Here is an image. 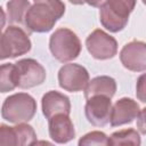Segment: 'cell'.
Returning a JSON list of instances; mask_svg holds the SVG:
<instances>
[{"label":"cell","mask_w":146,"mask_h":146,"mask_svg":"<svg viewBox=\"0 0 146 146\" xmlns=\"http://www.w3.org/2000/svg\"><path fill=\"white\" fill-rule=\"evenodd\" d=\"M64 13L65 5L62 0H34L26 13L24 24L31 32H48Z\"/></svg>","instance_id":"1"},{"label":"cell","mask_w":146,"mask_h":146,"mask_svg":"<svg viewBox=\"0 0 146 146\" xmlns=\"http://www.w3.org/2000/svg\"><path fill=\"white\" fill-rule=\"evenodd\" d=\"M135 6L136 0H105L99 10L102 25L114 33L123 30Z\"/></svg>","instance_id":"2"},{"label":"cell","mask_w":146,"mask_h":146,"mask_svg":"<svg viewBox=\"0 0 146 146\" xmlns=\"http://www.w3.org/2000/svg\"><path fill=\"white\" fill-rule=\"evenodd\" d=\"M36 112L34 98L25 92L14 94L6 98L2 104L1 115L10 123L27 122L33 119Z\"/></svg>","instance_id":"3"},{"label":"cell","mask_w":146,"mask_h":146,"mask_svg":"<svg viewBox=\"0 0 146 146\" xmlns=\"http://www.w3.org/2000/svg\"><path fill=\"white\" fill-rule=\"evenodd\" d=\"M49 48L52 56L62 62H71L81 52V42L78 35L70 29H57L50 36Z\"/></svg>","instance_id":"4"},{"label":"cell","mask_w":146,"mask_h":146,"mask_svg":"<svg viewBox=\"0 0 146 146\" xmlns=\"http://www.w3.org/2000/svg\"><path fill=\"white\" fill-rule=\"evenodd\" d=\"M0 58H16L30 51L31 40L29 34L21 27L9 25L1 35Z\"/></svg>","instance_id":"5"},{"label":"cell","mask_w":146,"mask_h":146,"mask_svg":"<svg viewBox=\"0 0 146 146\" xmlns=\"http://www.w3.org/2000/svg\"><path fill=\"white\" fill-rule=\"evenodd\" d=\"M17 86L23 89L40 86L46 80V70L43 66L32 58L21 59L15 63Z\"/></svg>","instance_id":"6"},{"label":"cell","mask_w":146,"mask_h":146,"mask_svg":"<svg viewBox=\"0 0 146 146\" xmlns=\"http://www.w3.org/2000/svg\"><path fill=\"white\" fill-rule=\"evenodd\" d=\"M86 46L90 55L94 58L100 60L113 58L117 52L116 40L99 29L92 31L88 35Z\"/></svg>","instance_id":"7"},{"label":"cell","mask_w":146,"mask_h":146,"mask_svg":"<svg viewBox=\"0 0 146 146\" xmlns=\"http://www.w3.org/2000/svg\"><path fill=\"white\" fill-rule=\"evenodd\" d=\"M33 144H36V133L31 125L23 122L17 123L15 127L0 125L1 146H26Z\"/></svg>","instance_id":"8"},{"label":"cell","mask_w":146,"mask_h":146,"mask_svg":"<svg viewBox=\"0 0 146 146\" xmlns=\"http://www.w3.org/2000/svg\"><path fill=\"white\" fill-rule=\"evenodd\" d=\"M59 87L70 92L83 90L89 82L88 71L79 64H65L58 72Z\"/></svg>","instance_id":"9"},{"label":"cell","mask_w":146,"mask_h":146,"mask_svg":"<svg viewBox=\"0 0 146 146\" xmlns=\"http://www.w3.org/2000/svg\"><path fill=\"white\" fill-rule=\"evenodd\" d=\"M84 113L88 121L96 127H104L111 121V98L104 95L92 96L87 99Z\"/></svg>","instance_id":"10"},{"label":"cell","mask_w":146,"mask_h":146,"mask_svg":"<svg viewBox=\"0 0 146 146\" xmlns=\"http://www.w3.org/2000/svg\"><path fill=\"white\" fill-rule=\"evenodd\" d=\"M120 60L130 71H146V43L137 40L127 43L120 52Z\"/></svg>","instance_id":"11"},{"label":"cell","mask_w":146,"mask_h":146,"mask_svg":"<svg viewBox=\"0 0 146 146\" xmlns=\"http://www.w3.org/2000/svg\"><path fill=\"white\" fill-rule=\"evenodd\" d=\"M49 127V136L50 138L58 144H65L72 140L75 136V130L73 122L70 116L64 113L55 114L50 119H48Z\"/></svg>","instance_id":"12"},{"label":"cell","mask_w":146,"mask_h":146,"mask_svg":"<svg viewBox=\"0 0 146 146\" xmlns=\"http://www.w3.org/2000/svg\"><path fill=\"white\" fill-rule=\"evenodd\" d=\"M139 112H140V108L137 102L127 97L121 98L112 107L111 125L119 127V125L131 123L135 119H137Z\"/></svg>","instance_id":"13"},{"label":"cell","mask_w":146,"mask_h":146,"mask_svg":"<svg viewBox=\"0 0 146 146\" xmlns=\"http://www.w3.org/2000/svg\"><path fill=\"white\" fill-rule=\"evenodd\" d=\"M42 112L47 119H50L55 114L59 113L70 115L71 103L68 97L55 90L48 91L42 97Z\"/></svg>","instance_id":"14"},{"label":"cell","mask_w":146,"mask_h":146,"mask_svg":"<svg viewBox=\"0 0 146 146\" xmlns=\"http://www.w3.org/2000/svg\"><path fill=\"white\" fill-rule=\"evenodd\" d=\"M115 91H116L115 80L111 76L102 75V76H96L88 82L87 87L84 88V97L86 99H88L92 96L104 95L112 98L115 95Z\"/></svg>","instance_id":"15"},{"label":"cell","mask_w":146,"mask_h":146,"mask_svg":"<svg viewBox=\"0 0 146 146\" xmlns=\"http://www.w3.org/2000/svg\"><path fill=\"white\" fill-rule=\"evenodd\" d=\"M31 5L29 0H9L7 2V14L8 21L11 24L24 23L27 10Z\"/></svg>","instance_id":"16"},{"label":"cell","mask_w":146,"mask_h":146,"mask_svg":"<svg viewBox=\"0 0 146 146\" xmlns=\"http://www.w3.org/2000/svg\"><path fill=\"white\" fill-rule=\"evenodd\" d=\"M17 86L16 67L15 64H2L0 67V90L7 92L14 90Z\"/></svg>","instance_id":"17"},{"label":"cell","mask_w":146,"mask_h":146,"mask_svg":"<svg viewBox=\"0 0 146 146\" xmlns=\"http://www.w3.org/2000/svg\"><path fill=\"white\" fill-rule=\"evenodd\" d=\"M140 136L135 129H124L116 131L108 138V145H140Z\"/></svg>","instance_id":"18"},{"label":"cell","mask_w":146,"mask_h":146,"mask_svg":"<svg viewBox=\"0 0 146 146\" xmlns=\"http://www.w3.org/2000/svg\"><path fill=\"white\" fill-rule=\"evenodd\" d=\"M80 146H86V145H98V146H104L108 145V137L102 132V131H91L83 137L80 138L79 140Z\"/></svg>","instance_id":"19"},{"label":"cell","mask_w":146,"mask_h":146,"mask_svg":"<svg viewBox=\"0 0 146 146\" xmlns=\"http://www.w3.org/2000/svg\"><path fill=\"white\" fill-rule=\"evenodd\" d=\"M136 96H137V98L140 102L146 103V73L141 74L137 79V83H136Z\"/></svg>","instance_id":"20"},{"label":"cell","mask_w":146,"mask_h":146,"mask_svg":"<svg viewBox=\"0 0 146 146\" xmlns=\"http://www.w3.org/2000/svg\"><path fill=\"white\" fill-rule=\"evenodd\" d=\"M137 128L139 132L146 135V107L143 108L137 116Z\"/></svg>","instance_id":"21"},{"label":"cell","mask_w":146,"mask_h":146,"mask_svg":"<svg viewBox=\"0 0 146 146\" xmlns=\"http://www.w3.org/2000/svg\"><path fill=\"white\" fill-rule=\"evenodd\" d=\"M86 2L92 7H100L105 2V0H86Z\"/></svg>","instance_id":"22"},{"label":"cell","mask_w":146,"mask_h":146,"mask_svg":"<svg viewBox=\"0 0 146 146\" xmlns=\"http://www.w3.org/2000/svg\"><path fill=\"white\" fill-rule=\"evenodd\" d=\"M68 1L73 5H83L86 2V0H68Z\"/></svg>","instance_id":"23"},{"label":"cell","mask_w":146,"mask_h":146,"mask_svg":"<svg viewBox=\"0 0 146 146\" xmlns=\"http://www.w3.org/2000/svg\"><path fill=\"white\" fill-rule=\"evenodd\" d=\"M143 2H144V5H146V0H143Z\"/></svg>","instance_id":"24"}]
</instances>
